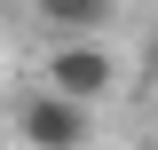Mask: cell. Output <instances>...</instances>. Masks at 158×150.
Returning a JSON list of instances; mask_svg holds the SVG:
<instances>
[{"label":"cell","mask_w":158,"mask_h":150,"mask_svg":"<svg viewBox=\"0 0 158 150\" xmlns=\"http://www.w3.org/2000/svg\"><path fill=\"white\" fill-rule=\"evenodd\" d=\"M111 8H118V0H32V16L48 24V32H63V40H71V32H103Z\"/></svg>","instance_id":"obj_3"},{"label":"cell","mask_w":158,"mask_h":150,"mask_svg":"<svg viewBox=\"0 0 158 150\" xmlns=\"http://www.w3.org/2000/svg\"><path fill=\"white\" fill-rule=\"evenodd\" d=\"M142 79H158V32L142 40Z\"/></svg>","instance_id":"obj_4"},{"label":"cell","mask_w":158,"mask_h":150,"mask_svg":"<svg viewBox=\"0 0 158 150\" xmlns=\"http://www.w3.org/2000/svg\"><path fill=\"white\" fill-rule=\"evenodd\" d=\"M48 87L79 95V103H111V95H118V56L103 48L95 32H71L56 56H48Z\"/></svg>","instance_id":"obj_2"},{"label":"cell","mask_w":158,"mask_h":150,"mask_svg":"<svg viewBox=\"0 0 158 150\" xmlns=\"http://www.w3.org/2000/svg\"><path fill=\"white\" fill-rule=\"evenodd\" d=\"M16 134H24L32 150H87V134H95V103H79V95H63V87H40V95H24Z\"/></svg>","instance_id":"obj_1"},{"label":"cell","mask_w":158,"mask_h":150,"mask_svg":"<svg viewBox=\"0 0 158 150\" xmlns=\"http://www.w3.org/2000/svg\"><path fill=\"white\" fill-rule=\"evenodd\" d=\"M0 8H16V0H0Z\"/></svg>","instance_id":"obj_5"}]
</instances>
